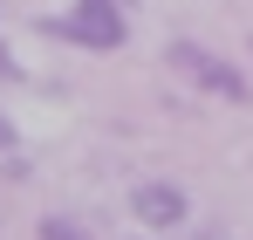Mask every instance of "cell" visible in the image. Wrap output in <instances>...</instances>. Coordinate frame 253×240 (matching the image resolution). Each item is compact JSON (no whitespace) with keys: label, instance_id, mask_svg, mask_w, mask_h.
I'll use <instances>...</instances> for the list:
<instances>
[{"label":"cell","instance_id":"obj_2","mask_svg":"<svg viewBox=\"0 0 253 240\" xmlns=\"http://www.w3.org/2000/svg\"><path fill=\"white\" fill-rule=\"evenodd\" d=\"M165 62L178 69V76L192 82V89H206V96H226V103H253V82L226 62V55H212L206 41H171Z\"/></svg>","mask_w":253,"mask_h":240},{"label":"cell","instance_id":"obj_6","mask_svg":"<svg viewBox=\"0 0 253 240\" xmlns=\"http://www.w3.org/2000/svg\"><path fill=\"white\" fill-rule=\"evenodd\" d=\"M14 151V123H7V110H0V158Z\"/></svg>","mask_w":253,"mask_h":240},{"label":"cell","instance_id":"obj_1","mask_svg":"<svg viewBox=\"0 0 253 240\" xmlns=\"http://www.w3.org/2000/svg\"><path fill=\"white\" fill-rule=\"evenodd\" d=\"M35 28L55 35V41H69V48L110 55V48H124V41H130V0H76V7H62V14L35 21Z\"/></svg>","mask_w":253,"mask_h":240},{"label":"cell","instance_id":"obj_3","mask_svg":"<svg viewBox=\"0 0 253 240\" xmlns=\"http://www.w3.org/2000/svg\"><path fill=\"white\" fill-rule=\"evenodd\" d=\"M185 213H192V199H185V192H178L171 179H144V185L130 192V220H137V227H151V234L178 227Z\"/></svg>","mask_w":253,"mask_h":240},{"label":"cell","instance_id":"obj_4","mask_svg":"<svg viewBox=\"0 0 253 240\" xmlns=\"http://www.w3.org/2000/svg\"><path fill=\"white\" fill-rule=\"evenodd\" d=\"M42 240H96V234H89L83 220H69V213H48V220H42Z\"/></svg>","mask_w":253,"mask_h":240},{"label":"cell","instance_id":"obj_5","mask_svg":"<svg viewBox=\"0 0 253 240\" xmlns=\"http://www.w3.org/2000/svg\"><path fill=\"white\" fill-rule=\"evenodd\" d=\"M0 76H7V82H35L28 69H21V62H14V55H7V48H0Z\"/></svg>","mask_w":253,"mask_h":240}]
</instances>
